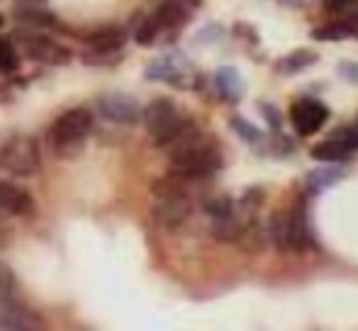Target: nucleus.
I'll return each mask as SVG.
<instances>
[{
  "label": "nucleus",
  "instance_id": "obj_23",
  "mask_svg": "<svg viewBox=\"0 0 358 331\" xmlns=\"http://www.w3.org/2000/svg\"><path fill=\"white\" fill-rule=\"evenodd\" d=\"M203 209L210 214L213 219H222V217H229V214H234V203H231V198H227V195H220V198H208L203 205Z\"/></svg>",
  "mask_w": 358,
  "mask_h": 331
},
{
  "label": "nucleus",
  "instance_id": "obj_28",
  "mask_svg": "<svg viewBox=\"0 0 358 331\" xmlns=\"http://www.w3.org/2000/svg\"><path fill=\"white\" fill-rule=\"evenodd\" d=\"M336 71H339V76L344 78V81L358 85V64L356 61H341Z\"/></svg>",
  "mask_w": 358,
  "mask_h": 331
},
{
  "label": "nucleus",
  "instance_id": "obj_2",
  "mask_svg": "<svg viewBox=\"0 0 358 331\" xmlns=\"http://www.w3.org/2000/svg\"><path fill=\"white\" fill-rule=\"evenodd\" d=\"M142 119L156 147H171L178 139H183L185 134L195 132L193 119L185 117L171 98L151 100L142 110Z\"/></svg>",
  "mask_w": 358,
  "mask_h": 331
},
{
  "label": "nucleus",
  "instance_id": "obj_7",
  "mask_svg": "<svg viewBox=\"0 0 358 331\" xmlns=\"http://www.w3.org/2000/svg\"><path fill=\"white\" fill-rule=\"evenodd\" d=\"M98 112L108 122L137 124L142 119V105L129 93H103L98 98Z\"/></svg>",
  "mask_w": 358,
  "mask_h": 331
},
{
  "label": "nucleus",
  "instance_id": "obj_16",
  "mask_svg": "<svg viewBox=\"0 0 358 331\" xmlns=\"http://www.w3.org/2000/svg\"><path fill=\"white\" fill-rule=\"evenodd\" d=\"M190 214V198H159L156 219L166 227H178Z\"/></svg>",
  "mask_w": 358,
  "mask_h": 331
},
{
  "label": "nucleus",
  "instance_id": "obj_17",
  "mask_svg": "<svg viewBox=\"0 0 358 331\" xmlns=\"http://www.w3.org/2000/svg\"><path fill=\"white\" fill-rule=\"evenodd\" d=\"M320 61V54L312 52V49H295V52L285 54L275 61V73L280 76H297V73L307 71L310 66Z\"/></svg>",
  "mask_w": 358,
  "mask_h": 331
},
{
  "label": "nucleus",
  "instance_id": "obj_14",
  "mask_svg": "<svg viewBox=\"0 0 358 331\" xmlns=\"http://www.w3.org/2000/svg\"><path fill=\"white\" fill-rule=\"evenodd\" d=\"M42 327H44V319L39 314H34L32 309L20 307L13 300L0 304V329L20 331V329H42Z\"/></svg>",
  "mask_w": 358,
  "mask_h": 331
},
{
  "label": "nucleus",
  "instance_id": "obj_15",
  "mask_svg": "<svg viewBox=\"0 0 358 331\" xmlns=\"http://www.w3.org/2000/svg\"><path fill=\"white\" fill-rule=\"evenodd\" d=\"M344 175H346V168L341 163H324L305 175V190L310 195H322L324 190L334 188Z\"/></svg>",
  "mask_w": 358,
  "mask_h": 331
},
{
  "label": "nucleus",
  "instance_id": "obj_20",
  "mask_svg": "<svg viewBox=\"0 0 358 331\" xmlns=\"http://www.w3.org/2000/svg\"><path fill=\"white\" fill-rule=\"evenodd\" d=\"M229 127L236 132V137L241 139V142H246V144H251V147H264V142H266V134L261 132L256 124H251L249 119H244V117H239V115H234V117L229 119Z\"/></svg>",
  "mask_w": 358,
  "mask_h": 331
},
{
  "label": "nucleus",
  "instance_id": "obj_5",
  "mask_svg": "<svg viewBox=\"0 0 358 331\" xmlns=\"http://www.w3.org/2000/svg\"><path fill=\"white\" fill-rule=\"evenodd\" d=\"M331 112L322 100L315 98H302L290 105V124L300 137H312L317 134L327 122H329Z\"/></svg>",
  "mask_w": 358,
  "mask_h": 331
},
{
  "label": "nucleus",
  "instance_id": "obj_30",
  "mask_svg": "<svg viewBox=\"0 0 358 331\" xmlns=\"http://www.w3.org/2000/svg\"><path fill=\"white\" fill-rule=\"evenodd\" d=\"M10 239H13V232H10L8 227H5L3 222H0V251H3L5 247L10 244Z\"/></svg>",
  "mask_w": 358,
  "mask_h": 331
},
{
  "label": "nucleus",
  "instance_id": "obj_8",
  "mask_svg": "<svg viewBox=\"0 0 358 331\" xmlns=\"http://www.w3.org/2000/svg\"><path fill=\"white\" fill-rule=\"evenodd\" d=\"M22 49H24V57L32 59V61H37V64L62 66V64L71 61V49L52 42L49 37H42V34H29V37H24Z\"/></svg>",
  "mask_w": 358,
  "mask_h": 331
},
{
  "label": "nucleus",
  "instance_id": "obj_21",
  "mask_svg": "<svg viewBox=\"0 0 358 331\" xmlns=\"http://www.w3.org/2000/svg\"><path fill=\"white\" fill-rule=\"evenodd\" d=\"M349 37H351V29L346 22H329L312 29V39L315 42H341V39H349Z\"/></svg>",
  "mask_w": 358,
  "mask_h": 331
},
{
  "label": "nucleus",
  "instance_id": "obj_22",
  "mask_svg": "<svg viewBox=\"0 0 358 331\" xmlns=\"http://www.w3.org/2000/svg\"><path fill=\"white\" fill-rule=\"evenodd\" d=\"M20 68V54L10 39L0 37V73L3 76H13Z\"/></svg>",
  "mask_w": 358,
  "mask_h": 331
},
{
  "label": "nucleus",
  "instance_id": "obj_27",
  "mask_svg": "<svg viewBox=\"0 0 358 331\" xmlns=\"http://www.w3.org/2000/svg\"><path fill=\"white\" fill-rule=\"evenodd\" d=\"M331 139L344 142L351 152H358V127H339L331 132Z\"/></svg>",
  "mask_w": 358,
  "mask_h": 331
},
{
  "label": "nucleus",
  "instance_id": "obj_32",
  "mask_svg": "<svg viewBox=\"0 0 358 331\" xmlns=\"http://www.w3.org/2000/svg\"><path fill=\"white\" fill-rule=\"evenodd\" d=\"M0 95H3V83H0Z\"/></svg>",
  "mask_w": 358,
  "mask_h": 331
},
{
  "label": "nucleus",
  "instance_id": "obj_3",
  "mask_svg": "<svg viewBox=\"0 0 358 331\" xmlns=\"http://www.w3.org/2000/svg\"><path fill=\"white\" fill-rule=\"evenodd\" d=\"M90 129H93V112L88 108H73L54 119L47 132V142L57 156L73 159L83 152Z\"/></svg>",
  "mask_w": 358,
  "mask_h": 331
},
{
  "label": "nucleus",
  "instance_id": "obj_29",
  "mask_svg": "<svg viewBox=\"0 0 358 331\" xmlns=\"http://www.w3.org/2000/svg\"><path fill=\"white\" fill-rule=\"evenodd\" d=\"M322 5H324L327 10H349L358 5V0H322Z\"/></svg>",
  "mask_w": 358,
  "mask_h": 331
},
{
  "label": "nucleus",
  "instance_id": "obj_18",
  "mask_svg": "<svg viewBox=\"0 0 358 331\" xmlns=\"http://www.w3.org/2000/svg\"><path fill=\"white\" fill-rule=\"evenodd\" d=\"M310 156L315 159V161H320V163H349L351 159H354V152H351L344 142L329 137L327 142L312 147Z\"/></svg>",
  "mask_w": 358,
  "mask_h": 331
},
{
  "label": "nucleus",
  "instance_id": "obj_31",
  "mask_svg": "<svg viewBox=\"0 0 358 331\" xmlns=\"http://www.w3.org/2000/svg\"><path fill=\"white\" fill-rule=\"evenodd\" d=\"M3 27H5V17L0 15V29H3Z\"/></svg>",
  "mask_w": 358,
  "mask_h": 331
},
{
  "label": "nucleus",
  "instance_id": "obj_26",
  "mask_svg": "<svg viewBox=\"0 0 358 331\" xmlns=\"http://www.w3.org/2000/svg\"><path fill=\"white\" fill-rule=\"evenodd\" d=\"M261 115H264L266 124L271 127V132H280V127H283V115H280V110L275 108V105L271 103H261Z\"/></svg>",
  "mask_w": 358,
  "mask_h": 331
},
{
  "label": "nucleus",
  "instance_id": "obj_12",
  "mask_svg": "<svg viewBox=\"0 0 358 331\" xmlns=\"http://www.w3.org/2000/svg\"><path fill=\"white\" fill-rule=\"evenodd\" d=\"M80 39L93 52H120L127 42V29L117 27V24H108V27H98L88 34H80Z\"/></svg>",
  "mask_w": 358,
  "mask_h": 331
},
{
  "label": "nucleus",
  "instance_id": "obj_10",
  "mask_svg": "<svg viewBox=\"0 0 358 331\" xmlns=\"http://www.w3.org/2000/svg\"><path fill=\"white\" fill-rule=\"evenodd\" d=\"M15 20L24 27L59 29V20L52 15L49 0H15Z\"/></svg>",
  "mask_w": 358,
  "mask_h": 331
},
{
  "label": "nucleus",
  "instance_id": "obj_13",
  "mask_svg": "<svg viewBox=\"0 0 358 331\" xmlns=\"http://www.w3.org/2000/svg\"><path fill=\"white\" fill-rule=\"evenodd\" d=\"M287 222H290V244L292 251H305L312 247V232H310V219H307L305 200L297 198L295 205L287 209Z\"/></svg>",
  "mask_w": 358,
  "mask_h": 331
},
{
  "label": "nucleus",
  "instance_id": "obj_24",
  "mask_svg": "<svg viewBox=\"0 0 358 331\" xmlns=\"http://www.w3.org/2000/svg\"><path fill=\"white\" fill-rule=\"evenodd\" d=\"M80 59H83L88 66H110V64H115L117 59H122V54L120 52H93V49H88L85 54H80Z\"/></svg>",
  "mask_w": 358,
  "mask_h": 331
},
{
  "label": "nucleus",
  "instance_id": "obj_4",
  "mask_svg": "<svg viewBox=\"0 0 358 331\" xmlns=\"http://www.w3.org/2000/svg\"><path fill=\"white\" fill-rule=\"evenodd\" d=\"M42 166L39 144L27 134H15L0 147V168H5L15 178H29Z\"/></svg>",
  "mask_w": 358,
  "mask_h": 331
},
{
  "label": "nucleus",
  "instance_id": "obj_6",
  "mask_svg": "<svg viewBox=\"0 0 358 331\" xmlns=\"http://www.w3.org/2000/svg\"><path fill=\"white\" fill-rule=\"evenodd\" d=\"M144 76L149 81H164L176 88H193V76H190V64L180 54H166L159 57L146 66Z\"/></svg>",
  "mask_w": 358,
  "mask_h": 331
},
{
  "label": "nucleus",
  "instance_id": "obj_9",
  "mask_svg": "<svg viewBox=\"0 0 358 331\" xmlns=\"http://www.w3.org/2000/svg\"><path fill=\"white\" fill-rule=\"evenodd\" d=\"M37 205L24 188L0 180V219L3 217H32Z\"/></svg>",
  "mask_w": 358,
  "mask_h": 331
},
{
  "label": "nucleus",
  "instance_id": "obj_11",
  "mask_svg": "<svg viewBox=\"0 0 358 331\" xmlns=\"http://www.w3.org/2000/svg\"><path fill=\"white\" fill-rule=\"evenodd\" d=\"M215 90L222 103L236 105V103H241V98L246 95V83L234 66H220L215 73Z\"/></svg>",
  "mask_w": 358,
  "mask_h": 331
},
{
  "label": "nucleus",
  "instance_id": "obj_1",
  "mask_svg": "<svg viewBox=\"0 0 358 331\" xmlns=\"http://www.w3.org/2000/svg\"><path fill=\"white\" fill-rule=\"evenodd\" d=\"M171 166L173 173L183 175L195 183L213 178L217 170L224 168V156L215 137H205L198 129L185 134L176 144H171Z\"/></svg>",
  "mask_w": 358,
  "mask_h": 331
},
{
  "label": "nucleus",
  "instance_id": "obj_19",
  "mask_svg": "<svg viewBox=\"0 0 358 331\" xmlns=\"http://www.w3.org/2000/svg\"><path fill=\"white\" fill-rule=\"evenodd\" d=\"M268 232L273 244L278 247V251H292L290 244V222H287V209H278V212L271 217L268 222Z\"/></svg>",
  "mask_w": 358,
  "mask_h": 331
},
{
  "label": "nucleus",
  "instance_id": "obj_25",
  "mask_svg": "<svg viewBox=\"0 0 358 331\" xmlns=\"http://www.w3.org/2000/svg\"><path fill=\"white\" fill-rule=\"evenodd\" d=\"M13 290H15V275H13V270L0 260V304L13 300Z\"/></svg>",
  "mask_w": 358,
  "mask_h": 331
}]
</instances>
